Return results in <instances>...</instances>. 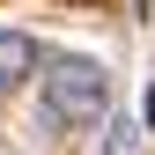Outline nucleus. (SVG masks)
I'll return each mask as SVG.
<instances>
[{
	"instance_id": "1",
	"label": "nucleus",
	"mask_w": 155,
	"mask_h": 155,
	"mask_svg": "<svg viewBox=\"0 0 155 155\" xmlns=\"http://www.w3.org/2000/svg\"><path fill=\"white\" fill-rule=\"evenodd\" d=\"M111 104V74L81 59V52H67V59H52L45 74H37V118H45V133H81L104 118Z\"/></svg>"
},
{
	"instance_id": "2",
	"label": "nucleus",
	"mask_w": 155,
	"mask_h": 155,
	"mask_svg": "<svg viewBox=\"0 0 155 155\" xmlns=\"http://www.w3.org/2000/svg\"><path fill=\"white\" fill-rule=\"evenodd\" d=\"M30 74H37V37L30 30H0V96L22 89Z\"/></svg>"
}]
</instances>
